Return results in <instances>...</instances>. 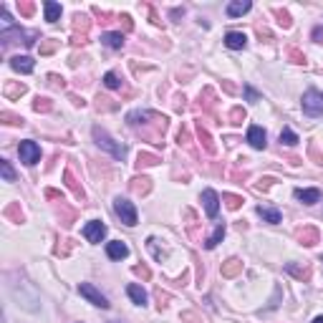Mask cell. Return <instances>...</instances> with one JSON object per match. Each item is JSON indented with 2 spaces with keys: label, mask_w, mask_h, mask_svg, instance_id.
<instances>
[{
  "label": "cell",
  "mask_w": 323,
  "mask_h": 323,
  "mask_svg": "<svg viewBox=\"0 0 323 323\" xmlns=\"http://www.w3.org/2000/svg\"><path fill=\"white\" fill-rule=\"evenodd\" d=\"M127 124H129L131 129L136 131V134H141L144 139H152V141H157L164 131H167V116H162V114H157V111H141V109H136V111H131L129 116H127ZM159 144V141H157Z\"/></svg>",
  "instance_id": "6da1fadb"
},
{
  "label": "cell",
  "mask_w": 323,
  "mask_h": 323,
  "mask_svg": "<svg viewBox=\"0 0 323 323\" xmlns=\"http://www.w3.org/2000/svg\"><path fill=\"white\" fill-rule=\"evenodd\" d=\"M91 134H94V141H96V144H99L104 152H109L114 159H122V162L127 159V152H129V149H127V144L116 141V139H114V136H111V134H109L106 129H101V127H94V129H91Z\"/></svg>",
  "instance_id": "7a4b0ae2"
},
{
  "label": "cell",
  "mask_w": 323,
  "mask_h": 323,
  "mask_svg": "<svg viewBox=\"0 0 323 323\" xmlns=\"http://www.w3.org/2000/svg\"><path fill=\"white\" fill-rule=\"evenodd\" d=\"M301 106H303V114H306V116H323V91L308 89V91L303 94Z\"/></svg>",
  "instance_id": "3957f363"
},
{
  "label": "cell",
  "mask_w": 323,
  "mask_h": 323,
  "mask_svg": "<svg viewBox=\"0 0 323 323\" xmlns=\"http://www.w3.org/2000/svg\"><path fill=\"white\" fill-rule=\"evenodd\" d=\"M114 212H116V217H119L127 227H134V225L139 222V215H136L134 202L124 199V197H116V199H114Z\"/></svg>",
  "instance_id": "277c9868"
},
{
  "label": "cell",
  "mask_w": 323,
  "mask_h": 323,
  "mask_svg": "<svg viewBox=\"0 0 323 323\" xmlns=\"http://www.w3.org/2000/svg\"><path fill=\"white\" fill-rule=\"evenodd\" d=\"M78 293H81V296H83L91 306H96V308H104V311H106V308L111 306V303H109V298H106V296H104L96 285H91V283H78Z\"/></svg>",
  "instance_id": "5b68a950"
},
{
  "label": "cell",
  "mask_w": 323,
  "mask_h": 323,
  "mask_svg": "<svg viewBox=\"0 0 323 323\" xmlns=\"http://www.w3.org/2000/svg\"><path fill=\"white\" fill-rule=\"evenodd\" d=\"M18 154H20V162H23V164H28V167H33V164H38V162H41V146H38L33 139L20 141Z\"/></svg>",
  "instance_id": "8992f818"
},
{
  "label": "cell",
  "mask_w": 323,
  "mask_h": 323,
  "mask_svg": "<svg viewBox=\"0 0 323 323\" xmlns=\"http://www.w3.org/2000/svg\"><path fill=\"white\" fill-rule=\"evenodd\" d=\"M83 238H86L89 243H101V240L106 238V225H104L101 220L86 222V225H83Z\"/></svg>",
  "instance_id": "52a82bcc"
},
{
  "label": "cell",
  "mask_w": 323,
  "mask_h": 323,
  "mask_svg": "<svg viewBox=\"0 0 323 323\" xmlns=\"http://www.w3.org/2000/svg\"><path fill=\"white\" fill-rule=\"evenodd\" d=\"M296 238H298L301 245H308V248H313L316 243H321V232H318L313 225H303V227H298V230H296Z\"/></svg>",
  "instance_id": "ba28073f"
},
{
  "label": "cell",
  "mask_w": 323,
  "mask_h": 323,
  "mask_svg": "<svg viewBox=\"0 0 323 323\" xmlns=\"http://www.w3.org/2000/svg\"><path fill=\"white\" fill-rule=\"evenodd\" d=\"M202 204H204L207 217L215 220L217 212H220V197H217V192H215V190H204V192H202Z\"/></svg>",
  "instance_id": "9c48e42d"
},
{
  "label": "cell",
  "mask_w": 323,
  "mask_h": 323,
  "mask_svg": "<svg viewBox=\"0 0 323 323\" xmlns=\"http://www.w3.org/2000/svg\"><path fill=\"white\" fill-rule=\"evenodd\" d=\"M248 144H250L253 149H265V146H268V134H265V129L258 127V124H253V127L248 129Z\"/></svg>",
  "instance_id": "30bf717a"
},
{
  "label": "cell",
  "mask_w": 323,
  "mask_h": 323,
  "mask_svg": "<svg viewBox=\"0 0 323 323\" xmlns=\"http://www.w3.org/2000/svg\"><path fill=\"white\" fill-rule=\"evenodd\" d=\"M225 46L230 51H243L248 46V36L240 33V31H230V33H225Z\"/></svg>",
  "instance_id": "8fae6325"
},
{
  "label": "cell",
  "mask_w": 323,
  "mask_h": 323,
  "mask_svg": "<svg viewBox=\"0 0 323 323\" xmlns=\"http://www.w3.org/2000/svg\"><path fill=\"white\" fill-rule=\"evenodd\" d=\"M106 255L111 260H124L129 255V248L122 240H111V243H106Z\"/></svg>",
  "instance_id": "7c38bea8"
},
{
  "label": "cell",
  "mask_w": 323,
  "mask_h": 323,
  "mask_svg": "<svg viewBox=\"0 0 323 323\" xmlns=\"http://www.w3.org/2000/svg\"><path fill=\"white\" fill-rule=\"evenodd\" d=\"M10 68L18 71V73H33L36 64H33L31 56H13V58H10Z\"/></svg>",
  "instance_id": "4fadbf2b"
},
{
  "label": "cell",
  "mask_w": 323,
  "mask_h": 323,
  "mask_svg": "<svg viewBox=\"0 0 323 323\" xmlns=\"http://www.w3.org/2000/svg\"><path fill=\"white\" fill-rule=\"evenodd\" d=\"M197 139H199V144L204 146V152H207V154H217V146H215V141H212L210 131L202 127V122H197Z\"/></svg>",
  "instance_id": "5bb4252c"
},
{
  "label": "cell",
  "mask_w": 323,
  "mask_h": 323,
  "mask_svg": "<svg viewBox=\"0 0 323 323\" xmlns=\"http://www.w3.org/2000/svg\"><path fill=\"white\" fill-rule=\"evenodd\" d=\"M64 182H66V187L73 192V197H76V199H81V202L86 199V192H83V187L78 185V180L73 177V172H71V169H66V172H64Z\"/></svg>",
  "instance_id": "9a60e30c"
},
{
  "label": "cell",
  "mask_w": 323,
  "mask_h": 323,
  "mask_svg": "<svg viewBox=\"0 0 323 323\" xmlns=\"http://www.w3.org/2000/svg\"><path fill=\"white\" fill-rule=\"evenodd\" d=\"M220 273H222V278H235V275H240V273H243V260H238V258L225 260L222 268H220Z\"/></svg>",
  "instance_id": "2e32d148"
},
{
  "label": "cell",
  "mask_w": 323,
  "mask_h": 323,
  "mask_svg": "<svg viewBox=\"0 0 323 323\" xmlns=\"http://www.w3.org/2000/svg\"><path fill=\"white\" fill-rule=\"evenodd\" d=\"M258 212L260 217L265 220V222H270V225H278L280 220H283V215H280V210H275V207H268V204H258Z\"/></svg>",
  "instance_id": "e0dca14e"
},
{
  "label": "cell",
  "mask_w": 323,
  "mask_h": 323,
  "mask_svg": "<svg viewBox=\"0 0 323 323\" xmlns=\"http://www.w3.org/2000/svg\"><path fill=\"white\" fill-rule=\"evenodd\" d=\"M250 8H253L250 0H235V3L227 5V15H230V18H240V15L250 13Z\"/></svg>",
  "instance_id": "ac0fdd59"
},
{
  "label": "cell",
  "mask_w": 323,
  "mask_h": 323,
  "mask_svg": "<svg viewBox=\"0 0 323 323\" xmlns=\"http://www.w3.org/2000/svg\"><path fill=\"white\" fill-rule=\"evenodd\" d=\"M296 199H301L303 204H316L321 202V190L313 187V190H296Z\"/></svg>",
  "instance_id": "d6986e66"
},
{
  "label": "cell",
  "mask_w": 323,
  "mask_h": 323,
  "mask_svg": "<svg viewBox=\"0 0 323 323\" xmlns=\"http://www.w3.org/2000/svg\"><path fill=\"white\" fill-rule=\"evenodd\" d=\"M101 43L106 48H111V51H119L124 46V33H104L101 36Z\"/></svg>",
  "instance_id": "ffe728a7"
},
{
  "label": "cell",
  "mask_w": 323,
  "mask_h": 323,
  "mask_svg": "<svg viewBox=\"0 0 323 323\" xmlns=\"http://www.w3.org/2000/svg\"><path fill=\"white\" fill-rule=\"evenodd\" d=\"M131 192L134 194H149V190H152V180L149 177H134L129 182Z\"/></svg>",
  "instance_id": "44dd1931"
},
{
  "label": "cell",
  "mask_w": 323,
  "mask_h": 323,
  "mask_svg": "<svg viewBox=\"0 0 323 323\" xmlns=\"http://www.w3.org/2000/svg\"><path fill=\"white\" fill-rule=\"evenodd\" d=\"M43 10H46V20H48V23H56V20L61 18V13H64V8H61L58 3H53V0H46V3H43Z\"/></svg>",
  "instance_id": "7402d4cb"
},
{
  "label": "cell",
  "mask_w": 323,
  "mask_h": 323,
  "mask_svg": "<svg viewBox=\"0 0 323 323\" xmlns=\"http://www.w3.org/2000/svg\"><path fill=\"white\" fill-rule=\"evenodd\" d=\"M3 217L10 220V222H23V210H20V202H10L5 210H3Z\"/></svg>",
  "instance_id": "603a6c76"
},
{
  "label": "cell",
  "mask_w": 323,
  "mask_h": 323,
  "mask_svg": "<svg viewBox=\"0 0 323 323\" xmlns=\"http://www.w3.org/2000/svg\"><path fill=\"white\" fill-rule=\"evenodd\" d=\"M127 293H129V298L136 303V306H146V290H144L141 285L131 283L129 288H127Z\"/></svg>",
  "instance_id": "cb8c5ba5"
},
{
  "label": "cell",
  "mask_w": 323,
  "mask_h": 323,
  "mask_svg": "<svg viewBox=\"0 0 323 323\" xmlns=\"http://www.w3.org/2000/svg\"><path fill=\"white\" fill-rule=\"evenodd\" d=\"M162 159L157 157V154H149V152H139V157H136V169H141V167H154V164H159Z\"/></svg>",
  "instance_id": "d4e9b609"
},
{
  "label": "cell",
  "mask_w": 323,
  "mask_h": 323,
  "mask_svg": "<svg viewBox=\"0 0 323 323\" xmlns=\"http://www.w3.org/2000/svg\"><path fill=\"white\" fill-rule=\"evenodd\" d=\"M222 238H225V225L220 222V225L215 227V232H212V235H210V238L204 240V248H207V250H212V248H217V245L222 243Z\"/></svg>",
  "instance_id": "484cf974"
},
{
  "label": "cell",
  "mask_w": 323,
  "mask_h": 323,
  "mask_svg": "<svg viewBox=\"0 0 323 323\" xmlns=\"http://www.w3.org/2000/svg\"><path fill=\"white\" fill-rule=\"evenodd\" d=\"M89 28H91V20H89V15H83V13H76V15H73V31H76V33L81 31V36H86V33H89Z\"/></svg>",
  "instance_id": "4316f807"
},
{
  "label": "cell",
  "mask_w": 323,
  "mask_h": 323,
  "mask_svg": "<svg viewBox=\"0 0 323 323\" xmlns=\"http://www.w3.org/2000/svg\"><path fill=\"white\" fill-rule=\"evenodd\" d=\"M3 94H5V99H20L23 94H25V83H5V89H3Z\"/></svg>",
  "instance_id": "83f0119b"
},
{
  "label": "cell",
  "mask_w": 323,
  "mask_h": 323,
  "mask_svg": "<svg viewBox=\"0 0 323 323\" xmlns=\"http://www.w3.org/2000/svg\"><path fill=\"white\" fill-rule=\"evenodd\" d=\"M298 141H301V139H298V134H296L293 129L285 127V129L280 131V146H296Z\"/></svg>",
  "instance_id": "f1b7e54d"
},
{
  "label": "cell",
  "mask_w": 323,
  "mask_h": 323,
  "mask_svg": "<svg viewBox=\"0 0 323 323\" xmlns=\"http://www.w3.org/2000/svg\"><path fill=\"white\" fill-rule=\"evenodd\" d=\"M285 56H288V61H290V64H298V66L306 64V53H303V51H298L296 46H288V48H285Z\"/></svg>",
  "instance_id": "f546056e"
},
{
  "label": "cell",
  "mask_w": 323,
  "mask_h": 323,
  "mask_svg": "<svg viewBox=\"0 0 323 323\" xmlns=\"http://www.w3.org/2000/svg\"><path fill=\"white\" fill-rule=\"evenodd\" d=\"M33 111H38V114H48V111H53V104H51V99H46V96H38V99L33 101Z\"/></svg>",
  "instance_id": "4dcf8cb0"
},
{
  "label": "cell",
  "mask_w": 323,
  "mask_h": 323,
  "mask_svg": "<svg viewBox=\"0 0 323 323\" xmlns=\"http://www.w3.org/2000/svg\"><path fill=\"white\" fill-rule=\"evenodd\" d=\"M227 119H230V124L240 127V124H243V122L248 119V114H245V109H243V106H232V109H230V116H227Z\"/></svg>",
  "instance_id": "1f68e13d"
},
{
  "label": "cell",
  "mask_w": 323,
  "mask_h": 323,
  "mask_svg": "<svg viewBox=\"0 0 323 323\" xmlns=\"http://www.w3.org/2000/svg\"><path fill=\"white\" fill-rule=\"evenodd\" d=\"M273 15L278 18V23H280L285 31L293 25V20H290V13H288V10H283V8H273Z\"/></svg>",
  "instance_id": "d6a6232c"
},
{
  "label": "cell",
  "mask_w": 323,
  "mask_h": 323,
  "mask_svg": "<svg viewBox=\"0 0 323 323\" xmlns=\"http://www.w3.org/2000/svg\"><path fill=\"white\" fill-rule=\"evenodd\" d=\"M222 202L227 204V210H240V204L245 202L240 194H230V192H225L222 194Z\"/></svg>",
  "instance_id": "836d02e7"
},
{
  "label": "cell",
  "mask_w": 323,
  "mask_h": 323,
  "mask_svg": "<svg viewBox=\"0 0 323 323\" xmlns=\"http://www.w3.org/2000/svg\"><path fill=\"white\" fill-rule=\"evenodd\" d=\"M0 119H3L5 124H10V127H23V124H25V119H23V116L10 114V111H0Z\"/></svg>",
  "instance_id": "e575fe53"
},
{
  "label": "cell",
  "mask_w": 323,
  "mask_h": 323,
  "mask_svg": "<svg viewBox=\"0 0 323 323\" xmlns=\"http://www.w3.org/2000/svg\"><path fill=\"white\" fill-rule=\"evenodd\" d=\"M285 270L293 273L298 280H311V268H296V265L290 262V265H285Z\"/></svg>",
  "instance_id": "d590c367"
},
{
  "label": "cell",
  "mask_w": 323,
  "mask_h": 323,
  "mask_svg": "<svg viewBox=\"0 0 323 323\" xmlns=\"http://www.w3.org/2000/svg\"><path fill=\"white\" fill-rule=\"evenodd\" d=\"M0 172H3V180L5 182H15V172H13V167H10L8 159H0Z\"/></svg>",
  "instance_id": "8d00e7d4"
},
{
  "label": "cell",
  "mask_w": 323,
  "mask_h": 323,
  "mask_svg": "<svg viewBox=\"0 0 323 323\" xmlns=\"http://www.w3.org/2000/svg\"><path fill=\"white\" fill-rule=\"evenodd\" d=\"M61 212H64L61 222H64L66 227H71V225H73V220H76V210H68V207H66L64 202H61V210H58V215H61Z\"/></svg>",
  "instance_id": "74e56055"
},
{
  "label": "cell",
  "mask_w": 323,
  "mask_h": 323,
  "mask_svg": "<svg viewBox=\"0 0 323 323\" xmlns=\"http://www.w3.org/2000/svg\"><path fill=\"white\" fill-rule=\"evenodd\" d=\"M18 10H20L23 18H31V15L36 13V5H33L31 0H18Z\"/></svg>",
  "instance_id": "f35d334b"
},
{
  "label": "cell",
  "mask_w": 323,
  "mask_h": 323,
  "mask_svg": "<svg viewBox=\"0 0 323 323\" xmlns=\"http://www.w3.org/2000/svg\"><path fill=\"white\" fill-rule=\"evenodd\" d=\"M104 86H106V89H122V78H119L114 71H109V73L104 76Z\"/></svg>",
  "instance_id": "ab89813d"
},
{
  "label": "cell",
  "mask_w": 323,
  "mask_h": 323,
  "mask_svg": "<svg viewBox=\"0 0 323 323\" xmlns=\"http://www.w3.org/2000/svg\"><path fill=\"white\" fill-rule=\"evenodd\" d=\"M56 48H58V41H53V38H48V41H41V56H51Z\"/></svg>",
  "instance_id": "60d3db41"
},
{
  "label": "cell",
  "mask_w": 323,
  "mask_h": 323,
  "mask_svg": "<svg viewBox=\"0 0 323 323\" xmlns=\"http://www.w3.org/2000/svg\"><path fill=\"white\" fill-rule=\"evenodd\" d=\"M146 245H149V250H152V255H154V258H157V260H164V258H167V253L157 248V240H154V238H149V240H146Z\"/></svg>",
  "instance_id": "b9f144b4"
},
{
  "label": "cell",
  "mask_w": 323,
  "mask_h": 323,
  "mask_svg": "<svg viewBox=\"0 0 323 323\" xmlns=\"http://www.w3.org/2000/svg\"><path fill=\"white\" fill-rule=\"evenodd\" d=\"M154 296H157V306H159V308H167V306H169V298H172L169 293H164V290L159 288V290H157Z\"/></svg>",
  "instance_id": "7bdbcfd3"
},
{
  "label": "cell",
  "mask_w": 323,
  "mask_h": 323,
  "mask_svg": "<svg viewBox=\"0 0 323 323\" xmlns=\"http://www.w3.org/2000/svg\"><path fill=\"white\" fill-rule=\"evenodd\" d=\"M131 270H134V275H139V278H144V280H149V278H152V270H149L146 265H134Z\"/></svg>",
  "instance_id": "ee69618b"
},
{
  "label": "cell",
  "mask_w": 323,
  "mask_h": 323,
  "mask_svg": "<svg viewBox=\"0 0 323 323\" xmlns=\"http://www.w3.org/2000/svg\"><path fill=\"white\" fill-rule=\"evenodd\" d=\"M48 86H53V89H66V81L61 76H56V73H48Z\"/></svg>",
  "instance_id": "f6af8a7d"
},
{
  "label": "cell",
  "mask_w": 323,
  "mask_h": 323,
  "mask_svg": "<svg viewBox=\"0 0 323 323\" xmlns=\"http://www.w3.org/2000/svg\"><path fill=\"white\" fill-rule=\"evenodd\" d=\"M273 182H275V180H273V177H262V180H260L258 185H255V190H258V192H268V190H270V185H273Z\"/></svg>",
  "instance_id": "bcb514c9"
},
{
  "label": "cell",
  "mask_w": 323,
  "mask_h": 323,
  "mask_svg": "<svg viewBox=\"0 0 323 323\" xmlns=\"http://www.w3.org/2000/svg\"><path fill=\"white\" fill-rule=\"evenodd\" d=\"M71 243H73V240H61V245L56 248V255H61V258H64V255H68V250H71Z\"/></svg>",
  "instance_id": "7dc6e473"
},
{
  "label": "cell",
  "mask_w": 323,
  "mask_h": 323,
  "mask_svg": "<svg viewBox=\"0 0 323 323\" xmlns=\"http://www.w3.org/2000/svg\"><path fill=\"white\" fill-rule=\"evenodd\" d=\"M243 91H245V96H248V101H253V104H255V101H258V99H260V94H258V91H255V89H253V86H245Z\"/></svg>",
  "instance_id": "c3c4849f"
},
{
  "label": "cell",
  "mask_w": 323,
  "mask_h": 323,
  "mask_svg": "<svg viewBox=\"0 0 323 323\" xmlns=\"http://www.w3.org/2000/svg\"><path fill=\"white\" fill-rule=\"evenodd\" d=\"M177 141H180V144H190V134H187V129H180V134H177Z\"/></svg>",
  "instance_id": "681fc988"
},
{
  "label": "cell",
  "mask_w": 323,
  "mask_h": 323,
  "mask_svg": "<svg viewBox=\"0 0 323 323\" xmlns=\"http://www.w3.org/2000/svg\"><path fill=\"white\" fill-rule=\"evenodd\" d=\"M311 157L316 159V164H323V154H318V149H316V144H311Z\"/></svg>",
  "instance_id": "f907efd6"
},
{
  "label": "cell",
  "mask_w": 323,
  "mask_h": 323,
  "mask_svg": "<svg viewBox=\"0 0 323 323\" xmlns=\"http://www.w3.org/2000/svg\"><path fill=\"white\" fill-rule=\"evenodd\" d=\"M46 197H48V199H61V202H64V194L58 192V190H46Z\"/></svg>",
  "instance_id": "816d5d0a"
},
{
  "label": "cell",
  "mask_w": 323,
  "mask_h": 323,
  "mask_svg": "<svg viewBox=\"0 0 323 323\" xmlns=\"http://www.w3.org/2000/svg\"><path fill=\"white\" fill-rule=\"evenodd\" d=\"M222 89H225L227 94H238V86H235V83H230V81H222Z\"/></svg>",
  "instance_id": "f5cc1de1"
},
{
  "label": "cell",
  "mask_w": 323,
  "mask_h": 323,
  "mask_svg": "<svg viewBox=\"0 0 323 323\" xmlns=\"http://www.w3.org/2000/svg\"><path fill=\"white\" fill-rule=\"evenodd\" d=\"M250 174L248 172H232V180H238V182H243V180H248Z\"/></svg>",
  "instance_id": "db71d44e"
},
{
  "label": "cell",
  "mask_w": 323,
  "mask_h": 323,
  "mask_svg": "<svg viewBox=\"0 0 323 323\" xmlns=\"http://www.w3.org/2000/svg\"><path fill=\"white\" fill-rule=\"evenodd\" d=\"M119 20L124 23V28H127V31H131V28H134V25H131V18H129V15H122Z\"/></svg>",
  "instance_id": "11a10c76"
},
{
  "label": "cell",
  "mask_w": 323,
  "mask_h": 323,
  "mask_svg": "<svg viewBox=\"0 0 323 323\" xmlns=\"http://www.w3.org/2000/svg\"><path fill=\"white\" fill-rule=\"evenodd\" d=\"M321 36H323V31H321V28H316V31H313V41H316V43H321Z\"/></svg>",
  "instance_id": "9f6ffc18"
},
{
  "label": "cell",
  "mask_w": 323,
  "mask_h": 323,
  "mask_svg": "<svg viewBox=\"0 0 323 323\" xmlns=\"http://www.w3.org/2000/svg\"><path fill=\"white\" fill-rule=\"evenodd\" d=\"M71 101H73V104H76V106H83V104H86V101H83V99H81V96H71Z\"/></svg>",
  "instance_id": "6f0895ef"
},
{
  "label": "cell",
  "mask_w": 323,
  "mask_h": 323,
  "mask_svg": "<svg viewBox=\"0 0 323 323\" xmlns=\"http://www.w3.org/2000/svg\"><path fill=\"white\" fill-rule=\"evenodd\" d=\"M313 323H323V316H318V318H313Z\"/></svg>",
  "instance_id": "680465c9"
},
{
  "label": "cell",
  "mask_w": 323,
  "mask_h": 323,
  "mask_svg": "<svg viewBox=\"0 0 323 323\" xmlns=\"http://www.w3.org/2000/svg\"><path fill=\"white\" fill-rule=\"evenodd\" d=\"M111 323H116V321H111Z\"/></svg>",
  "instance_id": "91938a15"
}]
</instances>
